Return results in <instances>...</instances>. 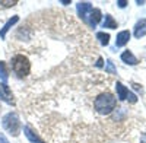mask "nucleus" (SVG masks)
<instances>
[{
  "instance_id": "8",
  "label": "nucleus",
  "mask_w": 146,
  "mask_h": 143,
  "mask_svg": "<svg viewBox=\"0 0 146 143\" xmlns=\"http://www.w3.org/2000/svg\"><path fill=\"white\" fill-rule=\"evenodd\" d=\"M23 132H25V136H27V139H28L31 143H45L42 139H40L38 136H36V134L32 132V130H31L28 126L23 127Z\"/></svg>"
},
{
  "instance_id": "19",
  "label": "nucleus",
  "mask_w": 146,
  "mask_h": 143,
  "mask_svg": "<svg viewBox=\"0 0 146 143\" xmlns=\"http://www.w3.org/2000/svg\"><path fill=\"white\" fill-rule=\"evenodd\" d=\"M117 5H118V7H126L127 6V2H126V0H118Z\"/></svg>"
},
{
  "instance_id": "14",
  "label": "nucleus",
  "mask_w": 146,
  "mask_h": 143,
  "mask_svg": "<svg viewBox=\"0 0 146 143\" xmlns=\"http://www.w3.org/2000/svg\"><path fill=\"white\" fill-rule=\"evenodd\" d=\"M0 79L2 82L6 85V82L9 79V75H7V69H6V63L5 62H0Z\"/></svg>"
},
{
  "instance_id": "6",
  "label": "nucleus",
  "mask_w": 146,
  "mask_h": 143,
  "mask_svg": "<svg viewBox=\"0 0 146 143\" xmlns=\"http://www.w3.org/2000/svg\"><path fill=\"white\" fill-rule=\"evenodd\" d=\"M146 35V19H140L135 25V37L142 38Z\"/></svg>"
},
{
  "instance_id": "17",
  "label": "nucleus",
  "mask_w": 146,
  "mask_h": 143,
  "mask_svg": "<svg viewBox=\"0 0 146 143\" xmlns=\"http://www.w3.org/2000/svg\"><path fill=\"white\" fill-rule=\"evenodd\" d=\"M18 2L16 0H12V2H5V0H0V5H3L5 7H10V6H15Z\"/></svg>"
},
{
  "instance_id": "15",
  "label": "nucleus",
  "mask_w": 146,
  "mask_h": 143,
  "mask_svg": "<svg viewBox=\"0 0 146 143\" xmlns=\"http://www.w3.org/2000/svg\"><path fill=\"white\" fill-rule=\"evenodd\" d=\"M96 40H100L101 45H108V42H110V35L105 34V32H98V34H96Z\"/></svg>"
},
{
  "instance_id": "7",
  "label": "nucleus",
  "mask_w": 146,
  "mask_h": 143,
  "mask_svg": "<svg viewBox=\"0 0 146 143\" xmlns=\"http://www.w3.org/2000/svg\"><path fill=\"white\" fill-rule=\"evenodd\" d=\"M129 40H130V32H129V31H121V32H118V35H117L115 45H117V47H123V45H126V44L129 42Z\"/></svg>"
},
{
  "instance_id": "12",
  "label": "nucleus",
  "mask_w": 146,
  "mask_h": 143,
  "mask_svg": "<svg viewBox=\"0 0 146 143\" xmlns=\"http://www.w3.org/2000/svg\"><path fill=\"white\" fill-rule=\"evenodd\" d=\"M101 19V10L100 9H94L92 10V15H91V21H89V26L91 28H95L96 23L100 22Z\"/></svg>"
},
{
  "instance_id": "21",
  "label": "nucleus",
  "mask_w": 146,
  "mask_h": 143,
  "mask_svg": "<svg viewBox=\"0 0 146 143\" xmlns=\"http://www.w3.org/2000/svg\"><path fill=\"white\" fill-rule=\"evenodd\" d=\"M140 143H146V133L142 134V137H140Z\"/></svg>"
},
{
  "instance_id": "16",
  "label": "nucleus",
  "mask_w": 146,
  "mask_h": 143,
  "mask_svg": "<svg viewBox=\"0 0 146 143\" xmlns=\"http://www.w3.org/2000/svg\"><path fill=\"white\" fill-rule=\"evenodd\" d=\"M105 72H108V73H111V75H115L117 73V70H115V67H114V64H113L111 60H107V63H105Z\"/></svg>"
},
{
  "instance_id": "5",
  "label": "nucleus",
  "mask_w": 146,
  "mask_h": 143,
  "mask_svg": "<svg viewBox=\"0 0 146 143\" xmlns=\"http://www.w3.org/2000/svg\"><path fill=\"white\" fill-rule=\"evenodd\" d=\"M0 99L5 101L6 104L15 105V99H13V95H12V91L9 89L7 85H5V83H0Z\"/></svg>"
},
{
  "instance_id": "2",
  "label": "nucleus",
  "mask_w": 146,
  "mask_h": 143,
  "mask_svg": "<svg viewBox=\"0 0 146 143\" xmlns=\"http://www.w3.org/2000/svg\"><path fill=\"white\" fill-rule=\"evenodd\" d=\"M12 69L13 72L19 76V77H25L29 75L31 72V63L28 60V57H25L23 54H16L12 57Z\"/></svg>"
},
{
  "instance_id": "22",
  "label": "nucleus",
  "mask_w": 146,
  "mask_h": 143,
  "mask_svg": "<svg viewBox=\"0 0 146 143\" xmlns=\"http://www.w3.org/2000/svg\"><path fill=\"white\" fill-rule=\"evenodd\" d=\"M96 67H102V58H100L98 63H96Z\"/></svg>"
},
{
  "instance_id": "20",
  "label": "nucleus",
  "mask_w": 146,
  "mask_h": 143,
  "mask_svg": "<svg viewBox=\"0 0 146 143\" xmlns=\"http://www.w3.org/2000/svg\"><path fill=\"white\" fill-rule=\"evenodd\" d=\"M0 143H9V140L6 139V136L3 133H0Z\"/></svg>"
},
{
  "instance_id": "1",
  "label": "nucleus",
  "mask_w": 146,
  "mask_h": 143,
  "mask_svg": "<svg viewBox=\"0 0 146 143\" xmlns=\"http://www.w3.org/2000/svg\"><path fill=\"white\" fill-rule=\"evenodd\" d=\"M115 104H117V99L110 92L98 95L94 101V107H95L96 113L101 115H107L110 113H113V110L115 108Z\"/></svg>"
},
{
  "instance_id": "11",
  "label": "nucleus",
  "mask_w": 146,
  "mask_h": 143,
  "mask_svg": "<svg viewBox=\"0 0 146 143\" xmlns=\"http://www.w3.org/2000/svg\"><path fill=\"white\" fill-rule=\"evenodd\" d=\"M121 60H123L124 63H127V64H130V66L137 64V58L133 56V53L130 50H126L123 54H121Z\"/></svg>"
},
{
  "instance_id": "10",
  "label": "nucleus",
  "mask_w": 146,
  "mask_h": 143,
  "mask_svg": "<svg viewBox=\"0 0 146 143\" xmlns=\"http://www.w3.org/2000/svg\"><path fill=\"white\" fill-rule=\"evenodd\" d=\"M115 91H117V97H118V99H120V101H124V99L127 98V95H129V89L123 85V83L117 82V83H115Z\"/></svg>"
},
{
  "instance_id": "9",
  "label": "nucleus",
  "mask_w": 146,
  "mask_h": 143,
  "mask_svg": "<svg viewBox=\"0 0 146 143\" xmlns=\"http://www.w3.org/2000/svg\"><path fill=\"white\" fill-rule=\"evenodd\" d=\"M19 21V16H12L6 23H5V26L2 28V29H0V37H2V38H5L6 37V34H7V31L12 28V26H13L15 25V23Z\"/></svg>"
},
{
  "instance_id": "3",
  "label": "nucleus",
  "mask_w": 146,
  "mask_h": 143,
  "mask_svg": "<svg viewBox=\"0 0 146 143\" xmlns=\"http://www.w3.org/2000/svg\"><path fill=\"white\" fill-rule=\"evenodd\" d=\"M2 124L6 132H9L12 136H18L21 133V121H19V117L16 113H7L3 117Z\"/></svg>"
},
{
  "instance_id": "4",
  "label": "nucleus",
  "mask_w": 146,
  "mask_h": 143,
  "mask_svg": "<svg viewBox=\"0 0 146 143\" xmlns=\"http://www.w3.org/2000/svg\"><path fill=\"white\" fill-rule=\"evenodd\" d=\"M76 9H78V15H79V18H80L85 23H88V25H89L91 15H92V10H94L92 5H91L89 2H80V3H78Z\"/></svg>"
},
{
  "instance_id": "18",
  "label": "nucleus",
  "mask_w": 146,
  "mask_h": 143,
  "mask_svg": "<svg viewBox=\"0 0 146 143\" xmlns=\"http://www.w3.org/2000/svg\"><path fill=\"white\" fill-rule=\"evenodd\" d=\"M127 98H129V101H130L131 104H135V102H137V98H136V95H135V93H131V92H129V95H127Z\"/></svg>"
},
{
  "instance_id": "13",
  "label": "nucleus",
  "mask_w": 146,
  "mask_h": 143,
  "mask_svg": "<svg viewBox=\"0 0 146 143\" xmlns=\"http://www.w3.org/2000/svg\"><path fill=\"white\" fill-rule=\"evenodd\" d=\"M102 26L104 28H110V29H115L118 25H117V22L114 21V18L111 15H105V19L102 22Z\"/></svg>"
}]
</instances>
